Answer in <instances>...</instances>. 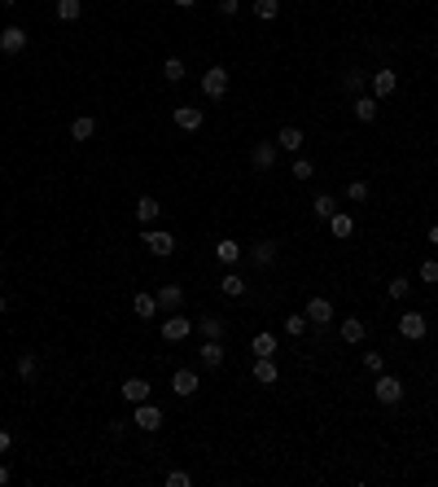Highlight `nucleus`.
Returning <instances> with one entry per match:
<instances>
[{
    "mask_svg": "<svg viewBox=\"0 0 438 487\" xmlns=\"http://www.w3.org/2000/svg\"><path fill=\"white\" fill-rule=\"evenodd\" d=\"M22 49H27V31H22V27H5V31H0V53L18 57Z\"/></svg>",
    "mask_w": 438,
    "mask_h": 487,
    "instance_id": "obj_8",
    "label": "nucleus"
},
{
    "mask_svg": "<svg viewBox=\"0 0 438 487\" xmlns=\"http://www.w3.org/2000/svg\"><path fill=\"white\" fill-rule=\"evenodd\" d=\"M132 312L145 316V320L158 316V312H162V307H158V294H136V299H132Z\"/></svg>",
    "mask_w": 438,
    "mask_h": 487,
    "instance_id": "obj_24",
    "label": "nucleus"
},
{
    "mask_svg": "<svg viewBox=\"0 0 438 487\" xmlns=\"http://www.w3.org/2000/svg\"><path fill=\"white\" fill-rule=\"evenodd\" d=\"M338 334H342V342H351V347H355V342H364V334H369V325H364L360 316H347V320H342V329H338Z\"/></svg>",
    "mask_w": 438,
    "mask_h": 487,
    "instance_id": "obj_18",
    "label": "nucleus"
},
{
    "mask_svg": "<svg viewBox=\"0 0 438 487\" xmlns=\"http://www.w3.org/2000/svg\"><path fill=\"white\" fill-rule=\"evenodd\" d=\"M132 422H136V426H140V431H145V435H153V431H162V422H167V417H162V408H158V404H153V400H145V404H136Z\"/></svg>",
    "mask_w": 438,
    "mask_h": 487,
    "instance_id": "obj_1",
    "label": "nucleus"
},
{
    "mask_svg": "<svg viewBox=\"0 0 438 487\" xmlns=\"http://www.w3.org/2000/svg\"><path fill=\"white\" fill-rule=\"evenodd\" d=\"M158 307H162V312H180V307H184V290L175 286V281H171V286H162L158 290Z\"/></svg>",
    "mask_w": 438,
    "mask_h": 487,
    "instance_id": "obj_16",
    "label": "nucleus"
},
{
    "mask_svg": "<svg viewBox=\"0 0 438 487\" xmlns=\"http://www.w3.org/2000/svg\"><path fill=\"white\" fill-rule=\"evenodd\" d=\"M329 233H333L338 242H347V237L355 233V216H347V211H333V216H329Z\"/></svg>",
    "mask_w": 438,
    "mask_h": 487,
    "instance_id": "obj_17",
    "label": "nucleus"
},
{
    "mask_svg": "<svg viewBox=\"0 0 438 487\" xmlns=\"http://www.w3.org/2000/svg\"><path fill=\"white\" fill-rule=\"evenodd\" d=\"M92 132H97V118H88V114H79L75 123H70V136L75 141H92Z\"/></svg>",
    "mask_w": 438,
    "mask_h": 487,
    "instance_id": "obj_26",
    "label": "nucleus"
},
{
    "mask_svg": "<svg viewBox=\"0 0 438 487\" xmlns=\"http://www.w3.org/2000/svg\"><path fill=\"white\" fill-rule=\"evenodd\" d=\"M0 5H5V9H14V5H18V0H0Z\"/></svg>",
    "mask_w": 438,
    "mask_h": 487,
    "instance_id": "obj_47",
    "label": "nucleus"
},
{
    "mask_svg": "<svg viewBox=\"0 0 438 487\" xmlns=\"http://www.w3.org/2000/svg\"><path fill=\"white\" fill-rule=\"evenodd\" d=\"M188 483H193V474H188V470H171L167 474V487H188Z\"/></svg>",
    "mask_w": 438,
    "mask_h": 487,
    "instance_id": "obj_41",
    "label": "nucleus"
},
{
    "mask_svg": "<svg viewBox=\"0 0 438 487\" xmlns=\"http://www.w3.org/2000/svg\"><path fill=\"white\" fill-rule=\"evenodd\" d=\"M347 198L351 202H364V198H369V180H351L347 185Z\"/></svg>",
    "mask_w": 438,
    "mask_h": 487,
    "instance_id": "obj_39",
    "label": "nucleus"
},
{
    "mask_svg": "<svg viewBox=\"0 0 438 487\" xmlns=\"http://www.w3.org/2000/svg\"><path fill=\"white\" fill-rule=\"evenodd\" d=\"M311 211H316V220H329V216H333V211H338V198H333V194H316Z\"/></svg>",
    "mask_w": 438,
    "mask_h": 487,
    "instance_id": "obj_27",
    "label": "nucleus"
},
{
    "mask_svg": "<svg viewBox=\"0 0 438 487\" xmlns=\"http://www.w3.org/2000/svg\"><path fill=\"white\" fill-rule=\"evenodd\" d=\"M197 360H202V369H219V364H223V342L206 338L202 347H197Z\"/></svg>",
    "mask_w": 438,
    "mask_h": 487,
    "instance_id": "obj_11",
    "label": "nucleus"
},
{
    "mask_svg": "<svg viewBox=\"0 0 438 487\" xmlns=\"http://www.w3.org/2000/svg\"><path fill=\"white\" fill-rule=\"evenodd\" d=\"M307 325H311V320H307V312H303V316H285V334H289V338H303Z\"/></svg>",
    "mask_w": 438,
    "mask_h": 487,
    "instance_id": "obj_33",
    "label": "nucleus"
},
{
    "mask_svg": "<svg viewBox=\"0 0 438 487\" xmlns=\"http://www.w3.org/2000/svg\"><path fill=\"white\" fill-rule=\"evenodd\" d=\"M373 395L382 400V404H399V400H404V382H399V377H390V373H377Z\"/></svg>",
    "mask_w": 438,
    "mask_h": 487,
    "instance_id": "obj_3",
    "label": "nucleus"
},
{
    "mask_svg": "<svg viewBox=\"0 0 438 487\" xmlns=\"http://www.w3.org/2000/svg\"><path fill=\"white\" fill-rule=\"evenodd\" d=\"M9 453V431H0V457Z\"/></svg>",
    "mask_w": 438,
    "mask_h": 487,
    "instance_id": "obj_43",
    "label": "nucleus"
},
{
    "mask_svg": "<svg viewBox=\"0 0 438 487\" xmlns=\"http://www.w3.org/2000/svg\"><path fill=\"white\" fill-rule=\"evenodd\" d=\"M35 373H40V360H35V355L27 351V355L18 360V377H22V382H35Z\"/></svg>",
    "mask_w": 438,
    "mask_h": 487,
    "instance_id": "obj_30",
    "label": "nucleus"
},
{
    "mask_svg": "<svg viewBox=\"0 0 438 487\" xmlns=\"http://www.w3.org/2000/svg\"><path fill=\"white\" fill-rule=\"evenodd\" d=\"M215 255H219V264H223V268H232L237 259H241V242H232V237H223V242L215 246Z\"/></svg>",
    "mask_w": 438,
    "mask_h": 487,
    "instance_id": "obj_23",
    "label": "nucleus"
},
{
    "mask_svg": "<svg viewBox=\"0 0 438 487\" xmlns=\"http://www.w3.org/2000/svg\"><path fill=\"white\" fill-rule=\"evenodd\" d=\"M197 386H202V382H197V369H175V373H171V391H175L180 400L197 395Z\"/></svg>",
    "mask_w": 438,
    "mask_h": 487,
    "instance_id": "obj_7",
    "label": "nucleus"
},
{
    "mask_svg": "<svg viewBox=\"0 0 438 487\" xmlns=\"http://www.w3.org/2000/svg\"><path fill=\"white\" fill-rule=\"evenodd\" d=\"M430 242H434V246H438V224H434V229H430Z\"/></svg>",
    "mask_w": 438,
    "mask_h": 487,
    "instance_id": "obj_46",
    "label": "nucleus"
},
{
    "mask_svg": "<svg viewBox=\"0 0 438 487\" xmlns=\"http://www.w3.org/2000/svg\"><path fill=\"white\" fill-rule=\"evenodd\" d=\"M197 329H202V338H219L223 342V320L219 316H202V325H197Z\"/></svg>",
    "mask_w": 438,
    "mask_h": 487,
    "instance_id": "obj_31",
    "label": "nucleus"
},
{
    "mask_svg": "<svg viewBox=\"0 0 438 487\" xmlns=\"http://www.w3.org/2000/svg\"><path fill=\"white\" fill-rule=\"evenodd\" d=\"M250 259H254V268H272L276 264V242H259L250 251Z\"/></svg>",
    "mask_w": 438,
    "mask_h": 487,
    "instance_id": "obj_25",
    "label": "nucleus"
},
{
    "mask_svg": "<svg viewBox=\"0 0 438 487\" xmlns=\"http://www.w3.org/2000/svg\"><path fill=\"white\" fill-rule=\"evenodd\" d=\"M408 290H412V281H408V277H395V281L386 286V294H390V299H408Z\"/></svg>",
    "mask_w": 438,
    "mask_h": 487,
    "instance_id": "obj_38",
    "label": "nucleus"
},
{
    "mask_svg": "<svg viewBox=\"0 0 438 487\" xmlns=\"http://www.w3.org/2000/svg\"><path fill=\"white\" fill-rule=\"evenodd\" d=\"M254 14L263 18V22H272V18L281 14V0H254Z\"/></svg>",
    "mask_w": 438,
    "mask_h": 487,
    "instance_id": "obj_34",
    "label": "nucleus"
},
{
    "mask_svg": "<svg viewBox=\"0 0 438 487\" xmlns=\"http://www.w3.org/2000/svg\"><path fill=\"white\" fill-rule=\"evenodd\" d=\"M254 382H263V386L276 382V364H272V355H254Z\"/></svg>",
    "mask_w": 438,
    "mask_h": 487,
    "instance_id": "obj_22",
    "label": "nucleus"
},
{
    "mask_svg": "<svg viewBox=\"0 0 438 487\" xmlns=\"http://www.w3.org/2000/svg\"><path fill=\"white\" fill-rule=\"evenodd\" d=\"M9 483V466H5V461H0V487H5Z\"/></svg>",
    "mask_w": 438,
    "mask_h": 487,
    "instance_id": "obj_44",
    "label": "nucleus"
},
{
    "mask_svg": "<svg viewBox=\"0 0 438 487\" xmlns=\"http://www.w3.org/2000/svg\"><path fill=\"white\" fill-rule=\"evenodd\" d=\"M250 351H254V355H276V334H254Z\"/></svg>",
    "mask_w": 438,
    "mask_h": 487,
    "instance_id": "obj_29",
    "label": "nucleus"
},
{
    "mask_svg": "<svg viewBox=\"0 0 438 487\" xmlns=\"http://www.w3.org/2000/svg\"><path fill=\"white\" fill-rule=\"evenodd\" d=\"M303 312H307V320H311V325H329V320H333V303L316 294V299H307Z\"/></svg>",
    "mask_w": 438,
    "mask_h": 487,
    "instance_id": "obj_9",
    "label": "nucleus"
},
{
    "mask_svg": "<svg viewBox=\"0 0 438 487\" xmlns=\"http://www.w3.org/2000/svg\"><path fill=\"white\" fill-rule=\"evenodd\" d=\"M237 9H241V0H219V14H223V18H232Z\"/></svg>",
    "mask_w": 438,
    "mask_h": 487,
    "instance_id": "obj_42",
    "label": "nucleus"
},
{
    "mask_svg": "<svg viewBox=\"0 0 438 487\" xmlns=\"http://www.w3.org/2000/svg\"><path fill=\"white\" fill-rule=\"evenodd\" d=\"M294 180H311V176H316V167H311V158H294Z\"/></svg>",
    "mask_w": 438,
    "mask_h": 487,
    "instance_id": "obj_37",
    "label": "nucleus"
},
{
    "mask_svg": "<svg viewBox=\"0 0 438 487\" xmlns=\"http://www.w3.org/2000/svg\"><path fill=\"white\" fill-rule=\"evenodd\" d=\"M342 88L360 97V92H364V70H347V75H342Z\"/></svg>",
    "mask_w": 438,
    "mask_h": 487,
    "instance_id": "obj_35",
    "label": "nucleus"
},
{
    "mask_svg": "<svg viewBox=\"0 0 438 487\" xmlns=\"http://www.w3.org/2000/svg\"><path fill=\"white\" fill-rule=\"evenodd\" d=\"M219 290L228 294V299H241V294H245V277H241V272H223V277H219Z\"/></svg>",
    "mask_w": 438,
    "mask_h": 487,
    "instance_id": "obj_21",
    "label": "nucleus"
},
{
    "mask_svg": "<svg viewBox=\"0 0 438 487\" xmlns=\"http://www.w3.org/2000/svg\"><path fill=\"white\" fill-rule=\"evenodd\" d=\"M417 277L425 281V286H438V259H425V264L417 268Z\"/></svg>",
    "mask_w": 438,
    "mask_h": 487,
    "instance_id": "obj_36",
    "label": "nucleus"
},
{
    "mask_svg": "<svg viewBox=\"0 0 438 487\" xmlns=\"http://www.w3.org/2000/svg\"><path fill=\"white\" fill-rule=\"evenodd\" d=\"M202 92H206L210 101H219L223 92H228V70H223V66H210L206 75H202Z\"/></svg>",
    "mask_w": 438,
    "mask_h": 487,
    "instance_id": "obj_4",
    "label": "nucleus"
},
{
    "mask_svg": "<svg viewBox=\"0 0 438 487\" xmlns=\"http://www.w3.org/2000/svg\"><path fill=\"white\" fill-rule=\"evenodd\" d=\"M5 307H9V303H5V294H0V316H5Z\"/></svg>",
    "mask_w": 438,
    "mask_h": 487,
    "instance_id": "obj_48",
    "label": "nucleus"
},
{
    "mask_svg": "<svg viewBox=\"0 0 438 487\" xmlns=\"http://www.w3.org/2000/svg\"><path fill=\"white\" fill-rule=\"evenodd\" d=\"M303 141H307V136H303V127H294V123H289V127H281V132H276V149L298 154V149H303Z\"/></svg>",
    "mask_w": 438,
    "mask_h": 487,
    "instance_id": "obj_13",
    "label": "nucleus"
},
{
    "mask_svg": "<svg viewBox=\"0 0 438 487\" xmlns=\"http://www.w3.org/2000/svg\"><path fill=\"white\" fill-rule=\"evenodd\" d=\"M250 163L259 172H272V163H276V141H259L254 154H250Z\"/></svg>",
    "mask_w": 438,
    "mask_h": 487,
    "instance_id": "obj_15",
    "label": "nucleus"
},
{
    "mask_svg": "<svg viewBox=\"0 0 438 487\" xmlns=\"http://www.w3.org/2000/svg\"><path fill=\"white\" fill-rule=\"evenodd\" d=\"M140 246H149V255L167 259V255L175 251V237H171V233H162V229H145V233H140Z\"/></svg>",
    "mask_w": 438,
    "mask_h": 487,
    "instance_id": "obj_2",
    "label": "nucleus"
},
{
    "mask_svg": "<svg viewBox=\"0 0 438 487\" xmlns=\"http://www.w3.org/2000/svg\"><path fill=\"white\" fill-rule=\"evenodd\" d=\"M395 88H399V75H395V70H373V97H377V101L390 97Z\"/></svg>",
    "mask_w": 438,
    "mask_h": 487,
    "instance_id": "obj_14",
    "label": "nucleus"
},
{
    "mask_svg": "<svg viewBox=\"0 0 438 487\" xmlns=\"http://www.w3.org/2000/svg\"><path fill=\"white\" fill-rule=\"evenodd\" d=\"M175 5H180V9H193V5H197V0H175Z\"/></svg>",
    "mask_w": 438,
    "mask_h": 487,
    "instance_id": "obj_45",
    "label": "nucleus"
},
{
    "mask_svg": "<svg viewBox=\"0 0 438 487\" xmlns=\"http://www.w3.org/2000/svg\"><path fill=\"white\" fill-rule=\"evenodd\" d=\"M123 400L145 404L149 400V382H145V377H127V382H123Z\"/></svg>",
    "mask_w": 438,
    "mask_h": 487,
    "instance_id": "obj_20",
    "label": "nucleus"
},
{
    "mask_svg": "<svg viewBox=\"0 0 438 487\" xmlns=\"http://www.w3.org/2000/svg\"><path fill=\"white\" fill-rule=\"evenodd\" d=\"M425 329H430V320H425L421 312H404V316H399V334H404L408 342L425 338Z\"/></svg>",
    "mask_w": 438,
    "mask_h": 487,
    "instance_id": "obj_6",
    "label": "nucleus"
},
{
    "mask_svg": "<svg viewBox=\"0 0 438 487\" xmlns=\"http://www.w3.org/2000/svg\"><path fill=\"white\" fill-rule=\"evenodd\" d=\"M364 369H369V373H382V369H386L382 351H364Z\"/></svg>",
    "mask_w": 438,
    "mask_h": 487,
    "instance_id": "obj_40",
    "label": "nucleus"
},
{
    "mask_svg": "<svg viewBox=\"0 0 438 487\" xmlns=\"http://www.w3.org/2000/svg\"><path fill=\"white\" fill-rule=\"evenodd\" d=\"M162 75H167V84H180V79H184V62H180V57H167V62H162Z\"/></svg>",
    "mask_w": 438,
    "mask_h": 487,
    "instance_id": "obj_32",
    "label": "nucleus"
},
{
    "mask_svg": "<svg viewBox=\"0 0 438 487\" xmlns=\"http://www.w3.org/2000/svg\"><path fill=\"white\" fill-rule=\"evenodd\" d=\"M377 110H382V101H377V97H364V92L355 97V118H360V123H373Z\"/></svg>",
    "mask_w": 438,
    "mask_h": 487,
    "instance_id": "obj_19",
    "label": "nucleus"
},
{
    "mask_svg": "<svg viewBox=\"0 0 438 487\" xmlns=\"http://www.w3.org/2000/svg\"><path fill=\"white\" fill-rule=\"evenodd\" d=\"M158 216H162L158 198H153V194H140V198H136V220H140V224H145V229H149V224L158 220Z\"/></svg>",
    "mask_w": 438,
    "mask_h": 487,
    "instance_id": "obj_12",
    "label": "nucleus"
},
{
    "mask_svg": "<svg viewBox=\"0 0 438 487\" xmlns=\"http://www.w3.org/2000/svg\"><path fill=\"white\" fill-rule=\"evenodd\" d=\"M79 14H84L79 0H57V18H62V22H79Z\"/></svg>",
    "mask_w": 438,
    "mask_h": 487,
    "instance_id": "obj_28",
    "label": "nucleus"
},
{
    "mask_svg": "<svg viewBox=\"0 0 438 487\" xmlns=\"http://www.w3.org/2000/svg\"><path fill=\"white\" fill-rule=\"evenodd\" d=\"M188 334H193L188 316H167V320H162V338H167V342H184Z\"/></svg>",
    "mask_w": 438,
    "mask_h": 487,
    "instance_id": "obj_10",
    "label": "nucleus"
},
{
    "mask_svg": "<svg viewBox=\"0 0 438 487\" xmlns=\"http://www.w3.org/2000/svg\"><path fill=\"white\" fill-rule=\"evenodd\" d=\"M175 127H180V132H197V127H202V105H175Z\"/></svg>",
    "mask_w": 438,
    "mask_h": 487,
    "instance_id": "obj_5",
    "label": "nucleus"
}]
</instances>
